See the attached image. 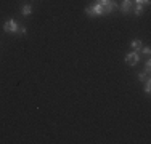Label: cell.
<instances>
[{
    "label": "cell",
    "instance_id": "obj_11",
    "mask_svg": "<svg viewBox=\"0 0 151 144\" xmlns=\"http://www.w3.org/2000/svg\"><path fill=\"white\" fill-rule=\"evenodd\" d=\"M150 71H151V61L146 59V63H145V72H146V74H150Z\"/></svg>",
    "mask_w": 151,
    "mask_h": 144
},
{
    "label": "cell",
    "instance_id": "obj_10",
    "mask_svg": "<svg viewBox=\"0 0 151 144\" xmlns=\"http://www.w3.org/2000/svg\"><path fill=\"white\" fill-rule=\"evenodd\" d=\"M150 91H151V82H150V78H148V80H145V93L148 95Z\"/></svg>",
    "mask_w": 151,
    "mask_h": 144
},
{
    "label": "cell",
    "instance_id": "obj_15",
    "mask_svg": "<svg viewBox=\"0 0 151 144\" xmlns=\"http://www.w3.org/2000/svg\"><path fill=\"white\" fill-rule=\"evenodd\" d=\"M109 2H111V0H98V3H101L103 6H105V5H108Z\"/></svg>",
    "mask_w": 151,
    "mask_h": 144
},
{
    "label": "cell",
    "instance_id": "obj_9",
    "mask_svg": "<svg viewBox=\"0 0 151 144\" xmlns=\"http://www.w3.org/2000/svg\"><path fill=\"white\" fill-rule=\"evenodd\" d=\"M148 75H150V74H146V72H140V74H138V80H140V82L148 80Z\"/></svg>",
    "mask_w": 151,
    "mask_h": 144
},
{
    "label": "cell",
    "instance_id": "obj_14",
    "mask_svg": "<svg viewBox=\"0 0 151 144\" xmlns=\"http://www.w3.org/2000/svg\"><path fill=\"white\" fill-rule=\"evenodd\" d=\"M18 32H19V34H27V29H26V27H21V26H19V29H18Z\"/></svg>",
    "mask_w": 151,
    "mask_h": 144
},
{
    "label": "cell",
    "instance_id": "obj_1",
    "mask_svg": "<svg viewBox=\"0 0 151 144\" xmlns=\"http://www.w3.org/2000/svg\"><path fill=\"white\" fill-rule=\"evenodd\" d=\"M85 13H87L88 16H101L103 14V5L96 2L95 5L87 6V8H85Z\"/></svg>",
    "mask_w": 151,
    "mask_h": 144
},
{
    "label": "cell",
    "instance_id": "obj_4",
    "mask_svg": "<svg viewBox=\"0 0 151 144\" xmlns=\"http://www.w3.org/2000/svg\"><path fill=\"white\" fill-rule=\"evenodd\" d=\"M132 5H134V2L132 0H122L121 3V11L122 13H129L132 10Z\"/></svg>",
    "mask_w": 151,
    "mask_h": 144
},
{
    "label": "cell",
    "instance_id": "obj_13",
    "mask_svg": "<svg viewBox=\"0 0 151 144\" xmlns=\"http://www.w3.org/2000/svg\"><path fill=\"white\" fill-rule=\"evenodd\" d=\"M140 51H142L145 56H150V46H145V48H143V50H140Z\"/></svg>",
    "mask_w": 151,
    "mask_h": 144
},
{
    "label": "cell",
    "instance_id": "obj_12",
    "mask_svg": "<svg viewBox=\"0 0 151 144\" xmlns=\"http://www.w3.org/2000/svg\"><path fill=\"white\" fill-rule=\"evenodd\" d=\"M132 2H135V5H137V3H142V5H150V0H132Z\"/></svg>",
    "mask_w": 151,
    "mask_h": 144
},
{
    "label": "cell",
    "instance_id": "obj_3",
    "mask_svg": "<svg viewBox=\"0 0 151 144\" xmlns=\"http://www.w3.org/2000/svg\"><path fill=\"white\" fill-rule=\"evenodd\" d=\"M138 61H140V53L138 51H130V53H127V56H125V63L130 64V66L138 64Z\"/></svg>",
    "mask_w": 151,
    "mask_h": 144
},
{
    "label": "cell",
    "instance_id": "obj_8",
    "mask_svg": "<svg viewBox=\"0 0 151 144\" xmlns=\"http://www.w3.org/2000/svg\"><path fill=\"white\" fill-rule=\"evenodd\" d=\"M135 14H137V16L143 14V5H142V3H137V5H135Z\"/></svg>",
    "mask_w": 151,
    "mask_h": 144
},
{
    "label": "cell",
    "instance_id": "obj_2",
    "mask_svg": "<svg viewBox=\"0 0 151 144\" xmlns=\"http://www.w3.org/2000/svg\"><path fill=\"white\" fill-rule=\"evenodd\" d=\"M18 29H19V24H18L16 19H8V21H5V24H3V31L10 32V34H16Z\"/></svg>",
    "mask_w": 151,
    "mask_h": 144
},
{
    "label": "cell",
    "instance_id": "obj_6",
    "mask_svg": "<svg viewBox=\"0 0 151 144\" xmlns=\"http://www.w3.org/2000/svg\"><path fill=\"white\" fill-rule=\"evenodd\" d=\"M132 50H134V51H140V50H142V40H134L132 42Z\"/></svg>",
    "mask_w": 151,
    "mask_h": 144
},
{
    "label": "cell",
    "instance_id": "obj_5",
    "mask_svg": "<svg viewBox=\"0 0 151 144\" xmlns=\"http://www.w3.org/2000/svg\"><path fill=\"white\" fill-rule=\"evenodd\" d=\"M114 8H117V3L114 2V0H111V2L108 3V5L103 6V14H111Z\"/></svg>",
    "mask_w": 151,
    "mask_h": 144
},
{
    "label": "cell",
    "instance_id": "obj_7",
    "mask_svg": "<svg viewBox=\"0 0 151 144\" xmlns=\"http://www.w3.org/2000/svg\"><path fill=\"white\" fill-rule=\"evenodd\" d=\"M21 11H23L24 16H29V14L32 13V6L31 5H23V8H21Z\"/></svg>",
    "mask_w": 151,
    "mask_h": 144
}]
</instances>
